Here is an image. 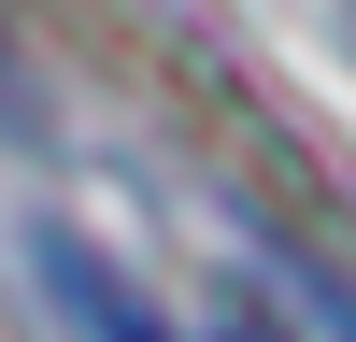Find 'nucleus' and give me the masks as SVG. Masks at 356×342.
<instances>
[{
	"label": "nucleus",
	"mask_w": 356,
	"mask_h": 342,
	"mask_svg": "<svg viewBox=\"0 0 356 342\" xmlns=\"http://www.w3.org/2000/svg\"><path fill=\"white\" fill-rule=\"evenodd\" d=\"M43 271H57V285H72V300H86V328H100V342H171V328H157V314H143L129 285H114L100 256H86V243H43Z\"/></svg>",
	"instance_id": "obj_1"
},
{
	"label": "nucleus",
	"mask_w": 356,
	"mask_h": 342,
	"mask_svg": "<svg viewBox=\"0 0 356 342\" xmlns=\"http://www.w3.org/2000/svg\"><path fill=\"white\" fill-rule=\"evenodd\" d=\"M0 142H29V86H15V43H0Z\"/></svg>",
	"instance_id": "obj_2"
},
{
	"label": "nucleus",
	"mask_w": 356,
	"mask_h": 342,
	"mask_svg": "<svg viewBox=\"0 0 356 342\" xmlns=\"http://www.w3.org/2000/svg\"><path fill=\"white\" fill-rule=\"evenodd\" d=\"M228 342H285V314H228Z\"/></svg>",
	"instance_id": "obj_3"
},
{
	"label": "nucleus",
	"mask_w": 356,
	"mask_h": 342,
	"mask_svg": "<svg viewBox=\"0 0 356 342\" xmlns=\"http://www.w3.org/2000/svg\"><path fill=\"white\" fill-rule=\"evenodd\" d=\"M328 314H342V300H328ZM342 342H356V314H342Z\"/></svg>",
	"instance_id": "obj_4"
}]
</instances>
